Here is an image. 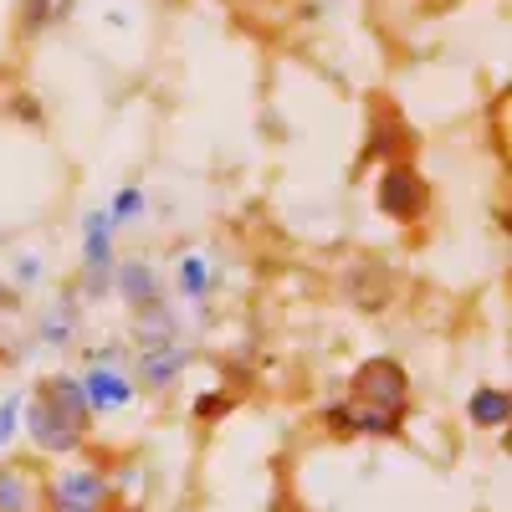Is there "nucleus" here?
<instances>
[{
    "label": "nucleus",
    "instance_id": "20e7f679",
    "mask_svg": "<svg viewBox=\"0 0 512 512\" xmlns=\"http://www.w3.org/2000/svg\"><path fill=\"white\" fill-rule=\"evenodd\" d=\"M26 431H31V441H36V451H47V456H67V451H77L82 446V425H72V420H62L57 410H47V405H31L26 410Z\"/></svg>",
    "mask_w": 512,
    "mask_h": 512
},
{
    "label": "nucleus",
    "instance_id": "0eeeda50",
    "mask_svg": "<svg viewBox=\"0 0 512 512\" xmlns=\"http://www.w3.org/2000/svg\"><path fill=\"white\" fill-rule=\"evenodd\" d=\"M344 297H349L354 308H364V313H379V308L395 297L390 272H384L379 262H359V267H349V277H344Z\"/></svg>",
    "mask_w": 512,
    "mask_h": 512
},
{
    "label": "nucleus",
    "instance_id": "aec40b11",
    "mask_svg": "<svg viewBox=\"0 0 512 512\" xmlns=\"http://www.w3.org/2000/svg\"><path fill=\"white\" fill-rule=\"evenodd\" d=\"M16 420H21V400L11 395L6 405H0V451H6V441L16 436Z\"/></svg>",
    "mask_w": 512,
    "mask_h": 512
},
{
    "label": "nucleus",
    "instance_id": "a211bd4d",
    "mask_svg": "<svg viewBox=\"0 0 512 512\" xmlns=\"http://www.w3.org/2000/svg\"><path fill=\"white\" fill-rule=\"evenodd\" d=\"M144 210V195H139V185L134 190H123L118 200H113V210H108V226H123V221H134Z\"/></svg>",
    "mask_w": 512,
    "mask_h": 512
},
{
    "label": "nucleus",
    "instance_id": "f257e3e1",
    "mask_svg": "<svg viewBox=\"0 0 512 512\" xmlns=\"http://www.w3.org/2000/svg\"><path fill=\"white\" fill-rule=\"evenodd\" d=\"M374 200H379V210L390 221L410 226V221H420L425 210H431V185H425L410 164H390L379 175V185H374Z\"/></svg>",
    "mask_w": 512,
    "mask_h": 512
},
{
    "label": "nucleus",
    "instance_id": "f8f14e48",
    "mask_svg": "<svg viewBox=\"0 0 512 512\" xmlns=\"http://www.w3.org/2000/svg\"><path fill=\"white\" fill-rule=\"evenodd\" d=\"M405 425V410H374L349 400V436H395Z\"/></svg>",
    "mask_w": 512,
    "mask_h": 512
},
{
    "label": "nucleus",
    "instance_id": "f3484780",
    "mask_svg": "<svg viewBox=\"0 0 512 512\" xmlns=\"http://www.w3.org/2000/svg\"><path fill=\"white\" fill-rule=\"evenodd\" d=\"M205 287H210L205 262H200V256H185V262H180V292L185 297H205Z\"/></svg>",
    "mask_w": 512,
    "mask_h": 512
},
{
    "label": "nucleus",
    "instance_id": "4be33fe9",
    "mask_svg": "<svg viewBox=\"0 0 512 512\" xmlns=\"http://www.w3.org/2000/svg\"><path fill=\"white\" fill-rule=\"evenodd\" d=\"M16 113H21L26 123H41V113H36V103H31V98H21V103H16Z\"/></svg>",
    "mask_w": 512,
    "mask_h": 512
},
{
    "label": "nucleus",
    "instance_id": "dca6fc26",
    "mask_svg": "<svg viewBox=\"0 0 512 512\" xmlns=\"http://www.w3.org/2000/svg\"><path fill=\"white\" fill-rule=\"evenodd\" d=\"M72 11V0H26V6H21V26L36 36V31H47L52 21H62Z\"/></svg>",
    "mask_w": 512,
    "mask_h": 512
},
{
    "label": "nucleus",
    "instance_id": "9b49d317",
    "mask_svg": "<svg viewBox=\"0 0 512 512\" xmlns=\"http://www.w3.org/2000/svg\"><path fill=\"white\" fill-rule=\"evenodd\" d=\"M466 415H472V425H482V431H507L512 400L497 384H482V390H472V400H466Z\"/></svg>",
    "mask_w": 512,
    "mask_h": 512
},
{
    "label": "nucleus",
    "instance_id": "f03ea898",
    "mask_svg": "<svg viewBox=\"0 0 512 512\" xmlns=\"http://www.w3.org/2000/svg\"><path fill=\"white\" fill-rule=\"evenodd\" d=\"M354 400L374 410H410V379L395 359H364L354 369Z\"/></svg>",
    "mask_w": 512,
    "mask_h": 512
},
{
    "label": "nucleus",
    "instance_id": "1a4fd4ad",
    "mask_svg": "<svg viewBox=\"0 0 512 512\" xmlns=\"http://www.w3.org/2000/svg\"><path fill=\"white\" fill-rule=\"evenodd\" d=\"M180 374H185V349H175V344L139 354V384H144V390H169Z\"/></svg>",
    "mask_w": 512,
    "mask_h": 512
},
{
    "label": "nucleus",
    "instance_id": "5701e85b",
    "mask_svg": "<svg viewBox=\"0 0 512 512\" xmlns=\"http://www.w3.org/2000/svg\"><path fill=\"white\" fill-rule=\"evenodd\" d=\"M52 512H67V507H52Z\"/></svg>",
    "mask_w": 512,
    "mask_h": 512
},
{
    "label": "nucleus",
    "instance_id": "ddd939ff",
    "mask_svg": "<svg viewBox=\"0 0 512 512\" xmlns=\"http://www.w3.org/2000/svg\"><path fill=\"white\" fill-rule=\"evenodd\" d=\"M118 292L128 297L134 308H144V303H159V277H154V267H144V262H128V267H118Z\"/></svg>",
    "mask_w": 512,
    "mask_h": 512
},
{
    "label": "nucleus",
    "instance_id": "412c9836",
    "mask_svg": "<svg viewBox=\"0 0 512 512\" xmlns=\"http://www.w3.org/2000/svg\"><path fill=\"white\" fill-rule=\"evenodd\" d=\"M226 410H231V395H200V400H195V415H200V420H221Z\"/></svg>",
    "mask_w": 512,
    "mask_h": 512
},
{
    "label": "nucleus",
    "instance_id": "4468645a",
    "mask_svg": "<svg viewBox=\"0 0 512 512\" xmlns=\"http://www.w3.org/2000/svg\"><path fill=\"white\" fill-rule=\"evenodd\" d=\"M82 256H88V267H93V287L88 292H103V272H108V216H103V210H93V216H88V251H82Z\"/></svg>",
    "mask_w": 512,
    "mask_h": 512
},
{
    "label": "nucleus",
    "instance_id": "6e6552de",
    "mask_svg": "<svg viewBox=\"0 0 512 512\" xmlns=\"http://www.w3.org/2000/svg\"><path fill=\"white\" fill-rule=\"evenodd\" d=\"M36 400L47 405V410H57L62 420H72V425H82V431H88L93 410H88V400H82V384H77L72 374H52V379H41Z\"/></svg>",
    "mask_w": 512,
    "mask_h": 512
},
{
    "label": "nucleus",
    "instance_id": "2eb2a0df",
    "mask_svg": "<svg viewBox=\"0 0 512 512\" xmlns=\"http://www.w3.org/2000/svg\"><path fill=\"white\" fill-rule=\"evenodd\" d=\"M0 512H31V472L0 466Z\"/></svg>",
    "mask_w": 512,
    "mask_h": 512
},
{
    "label": "nucleus",
    "instance_id": "39448f33",
    "mask_svg": "<svg viewBox=\"0 0 512 512\" xmlns=\"http://www.w3.org/2000/svg\"><path fill=\"white\" fill-rule=\"evenodd\" d=\"M410 128L400 123V113L395 108H374V118H369V144H364V164H400L405 154H410Z\"/></svg>",
    "mask_w": 512,
    "mask_h": 512
},
{
    "label": "nucleus",
    "instance_id": "423d86ee",
    "mask_svg": "<svg viewBox=\"0 0 512 512\" xmlns=\"http://www.w3.org/2000/svg\"><path fill=\"white\" fill-rule=\"evenodd\" d=\"M77 384H82V400H88L93 415L123 410L128 400H134V379H123L118 369H98V364H88V374H82Z\"/></svg>",
    "mask_w": 512,
    "mask_h": 512
},
{
    "label": "nucleus",
    "instance_id": "9d476101",
    "mask_svg": "<svg viewBox=\"0 0 512 512\" xmlns=\"http://www.w3.org/2000/svg\"><path fill=\"white\" fill-rule=\"evenodd\" d=\"M134 338H139V349H169V344H175V318H169L164 297H159V303L134 308Z\"/></svg>",
    "mask_w": 512,
    "mask_h": 512
},
{
    "label": "nucleus",
    "instance_id": "6ab92c4d",
    "mask_svg": "<svg viewBox=\"0 0 512 512\" xmlns=\"http://www.w3.org/2000/svg\"><path fill=\"white\" fill-rule=\"evenodd\" d=\"M72 308L62 303V313H47V328H41V338H47V344H67V338H72Z\"/></svg>",
    "mask_w": 512,
    "mask_h": 512
},
{
    "label": "nucleus",
    "instance_id": "7ed1b4c3",
    "mask_svg": "<svg viewBox=\"0 0 512 512\" xmlns=\"http://www.w3.org/2000/svg\"><path fill=\"white\" fill-rule=\"evenodd\" d=\"M47 497H52V507H67V512H108L113 477L108 472H93V466H77V472H62L47 487Z\"/></svg>",
    "mask_w": 512,
    "mask_h": 512
}]
</instances>
